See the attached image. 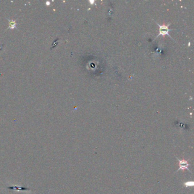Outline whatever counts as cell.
<instances>
[{"label": "cell", "instance_id": "7a4b0ae2", "mask_svg": "<svg viewBox=\"0 0 194 194\" xmlns=\"http://www.w3.org/2000/svg\"><path fill=\"white\" fill-rule=\"evenodd\" d=\"M177 159L179 160V168L178 170L177 171H179L180 170H185V169L188 170L190 171V170L189 168V163L188 162L187 160H186L185 159H182V160H179L178 158H177Z\"/></svg>", "mask_w": 194, "mask_h": 194}, {"label": "cell", "instance_id": "6da1fadb", "mask_svg": "<svg viewBox=\"0 0 194 194\" xmlns=\"http://www.w3.org/2000/svg\"><path fill=\"white\" fill-rule=\"evenodd\" d=\"M155 23H156V24L158 26H159V34H158L157 35V36L156 37L155 39L157 38L158 37H159L160 36H164L167 35V36H168L170 38L173 39V38H172V37L169 35V34H168L169 32L175 30V29H170L168 28V26H169V25H170V23H169L168 25H162V26L159 25L157 22H155ZM173 40H174V39H173Z\"/></svg>", "mask_w": 194, "mask_h": 194}, {"label": "cell", "instance_id": "3957f363", "mask_svg": "<svg viewBox=\"0 0 194 194\" xmlns=\"http://www.w3.org/2000/svg\"><path fill=\"white\" fill-rule=\"evenodd\" d=\"M185 186L187 187H190V186H194V182L193 181H189V182H187L186 183H185Z\"/></svg>", "mask_w": 194, "mask_h": 194}]
</instances>
